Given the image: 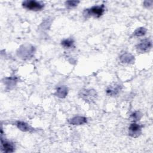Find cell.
Here are the masks:
<instances>
[{
	"label": "cell",
	"instance_id": "cell-18",
	"mask_svg": "<svg viewBox=\"0 0 153 153\" xmlns=\"http://www.w3.org/2000/svg\"><path fill=\"white\" fill-rule=\"evenodd\" d=\"M152 5V1H145L143 2V5L146 7L147 8H150Z\"/></svg>",
	"mask_w": 153,
	"mask_h": 153
},
{
	"label": "cell",
	"instance_id": "cell-17",
	"mask_svg": "<svg viewBox=\"0 0 153 153\" xmlns=\"http://www.w3.org/2000/svg\"><path fill=\"white\" fill-rule=\"evenodd\" d=\"M79 3L78 1H67L65 2V5L68 8H72L78 5Z\"/></svg>",
	"mask_w": 153,
	"mask_h": 153
},
{
	"label": "cell",
	"instance_id": "cell-8",
	"mask_svg": "<svg viewBox=\"0 0 153 153\" xmlns=\"http://www.w3.org/2000/svg\"><path fill=\"white\" fill-rule=\"evenodd\" d=\"M122 85L120 84H114L109 85L106 89V94L110 96H115L117 95L122 89Z\"/></svg>",
	"mask_w": 153,
	"mask_h": 153
},
{
	"label": "cell",
	"instance_id": "cell-13",
	"mask_svg": "<svg viewBox=\"0 0 153 153\" xmlns=\"http://www.w3.org/2000/svg\"><path fill=\"white\" fill-rule=\"evenodd\" d=\"M62 45L66 48H71L74 47V40L72 38H67L61 41Z\"/></svg>",
	"mask_w": 153,
	"mask_h": 153
},
{
	"label": "cell",
	"instance_id": "cell-7",
	"mask_svg": "<svg viewBox=\"0 0 153 153\" xmlns=\"http://www.w3.org/2000/svg\"><path fill=\"white\" fill-rule=\"evenodd\" d=\"M15 150L14 144L8 140H4L1 138V151L5 153L13 152Z\"/></svg>",
	"mask_w": 153,
	"mask_h": 153
},
{
	"label": "cell",
	"instance_id": "cell-4",
	"mask_svg": "<svg viewBox=\"0 0 153 153\" xmlns=\"http://www.w3.org/2000/svg\"><path fill=\"white\" fill-rule=\"evenodd\" d=\"M24 8L30 11H41L44 7V4L41 1H25L22 2Z\"/></svg>",
	"mask_w": 153,
	"mask_h": 153
},
{
	"label": "cell",
	"instance_id": "cell-11",
	"mask_svg": "<svg viewBox=\"0 0 153 153\" xmlns=\"http://www.w3.org/2000/svg\"><path fill=\"white\" fill-rule=\"evenodd\" d=\"M68 93V88L65 85H62L56 88L55 95L59 98H65Z\"/></svg>",
	"mask_w": 153,
	"mask_h": 153
},
{
	"label": "cell",
	"instance_id": "cell-9",
	"mask_svg": "<svg viewBox=\"0 0 153 153\" xmlns=\"http://www.w3.org/2000/svg\"><path fill=\"white\" fill-rule=\"evenodd\" d=\"M68 123L74 126L82 125L87 123V118L83 116H76L69 120Z\"/></svg>",
	"mask_w": 153,
	"mask_h": 153
},
{
	"label": "cell",
	"instance_id": "cell-3",
	"mask_svg": "<svg viewBox=\"0 0 153 153\" xmlns=\"http://www.w3.org/2000/svg\"><path fill=\"white\" fill-rule=\"evenodd\" d=\"M79 97L87 103L94 102L97 97L96 90L93 89H82L79 93Z\"/></svg>",
	"mask_w": 153,
	"mask_h": 153
},
{
	"label": "cell",
	"instance_id": "cell-5",
	"mask_svg": "<svg viewBox=\"0 0 153 153\" xmlns=\"http://www.w3.org/2000/svg\"><path fill=\"white\" fill-rule=\"evenodd\" d=\"M152 41L149 38H145L140 41L136 46L138 52L143 53L149 51L152 48Z\"/></svg>",
	"mask_w": 153,
	"mask_h": 153
},
{
	"label": "cell",
	"instance_id": "cell-1",
	"mask_svg": "<svg viewBox=\"0 0 153 153\" xmlns=\"http://www.w3.org/2000/svg\"><path fill=\"white\" fill-rule=\"evenodd\" d=\"M35 47L29 44L22 45L17 50V56L22 60H28L31 59L35 53Z\"/></svg>",
	"mask_w": 153,
	"mask_h": 153
},
{
	"label": "cell",
	"instance_id": "cell-16",
	"mask_svg": "<svg viewBox=\"0 0 153 153\" xmlns=\"http://www.w3.org/2000/svg\"><path fill=\"white\" fill-rule=\"evenodd\" d=\"M142 116V115L140 113V112H139V111H135V112H133L130 115V118L132 119L133 122H136V121H139L141 118Z\"/></svg>",
	"mask_w": 153,
	"mask_h": 153
},
{
	"label": "cell",
	"instance_id": "cell-12",
	"mask_svg": "<svg viewBox=\"0 0 153 153\" xmlns=\"http://www.w3.org/2000/svg\"><path fill=\"white\" fill-rule=\"evenodd\" d=\"M16 125L17 127V128L22 131L27 132V131H30L33 130V128L27 123L24 121H18L16 122Z\"/></svg>",
	"mask_w": 153,
	"mask_h": 153
},
{
	"label": "cell",
	"instance_id": "cell-6",
	"mask_svg": "<svg viewBox=\"0 0 153 153\" xmlns=\"http://www.w3.org/2000/svg\"><path fill=\"white\" fill-rule=\"evenodd\" d=\"M142 126L140 124L133 122L131 123L128 127V134L132 137H137L142 133Z\"/></svg>",
	"mask_w": 153,
	"mask_h": 153
},
{
	"label": "cell",
	"instance_id": "cell-15",
	"mask_svg": "<svg viewBox=\"0 0 153 153\" xmlns=\"http://www.w3.org/2000/svg\"><path fill=\"white\" fill-rule=\"evenodd\" d=\"M146 29L143 27H140L135 30V31L133 32V35L137 37L142 36L145 35L146 33Z\"/></svg>",
	"mask_w": 153,
	"mask_h": 153
},
{
	"label": "cell",
	"instance_id": "cell-10",
	"mask_svg": "<svg viewBox=\"0 0 153 153\" xmlns=\"http://www.w3.org/2000/svg\"><path fill=\"white\" fill-rule=\"evenodd\" d=\"M120 60L123 63L133 64L134 63L135 58L134 56L131 54L128 53H125L120 56Z\"/></svg>",
	"mask_w": 153,
	"mask_h": 153
},
{
	"label": "cell",
	"instance_id": "cell-2",
	"mask_svg": "<svg viewBox=\"0 0 153 153\" xmlns=\"http://www.w3.org/2000/svg\"><path fill=\"white\" fill-rule=\"evenodd\" d=\"M105 12V5H94L90 8H87L83 11V16L87 18L88 17L93 16L96 18L101 17Z\"/></svg>",
	"mask_w": 153,
	"mask_h": 153
},
{
	"label": "cell",
	"instance_id": "cell-14",
	"mask_svg": "<svg viewBox=\"0 0 153 153\" xmlns=\"http://www.w3.org/2000/svg\"><path fill=\"white\" fill-rule=\"evenodd\" d=\"M7 85V87L9 88V89L12 88L11 87H14L17 82V79L15 77H10L5 78V82H4Z\"/></svg>",
	"mask_w": 153,
	"mask_h": 153
}]
</instances>
